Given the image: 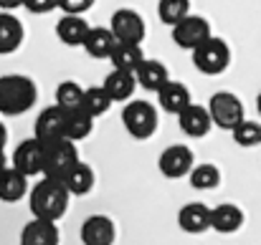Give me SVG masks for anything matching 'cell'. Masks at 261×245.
Listing matches in <instances>:
<instances>
[{"label":"cell","instance_id":"1","mask_svg":"<svg viewBox=\"0 0 261 245\" xmlns=\"http://www.w3.org/2000/svg\"><path fill=\"white\" fill-rule=\"evenodd\" d=\"M69 200H71V192L66 190V185L61 179L43 177L31 190L28 207H31V215L36 220H51V223H56V220H61L66 215Z\"/></svg>","mask_w":261,"mask_h":245},{"label":"cell","instance_id":"2","mask_svg":"<svg viewBox=\"0 0 261 245\" xmlns=\"http://www.w3.org/2000/svg\"><path fill=\"white\" fill-rule=\"evenodd\" d=\"M38 99V86L31 76L23 74H5L0 76V114L18 116L33 109Z\"/></svg>","mask_w":261,"mask_h":245},{"label":"cell","instance_id":"3","mask_svg":"<svg viewBox=\"0 0 261 245\" xmlns=\"http://www.w3.org/2000/svg\"><path fill=\"white\" fill-rule=\"evenodd\" d=\"M158 121H160L158 109L150 101L132 99L122 109V124L129 132V137H135V139H150L158 132Z\"/></svg>","mask_w":261,"mask_h":245},{"label":"cell","instance_id":"4","mask_svg":"<svg viewBox=\"0 0 261 245\" xmlns=\"http://www.w3.org/2000/svg\"><path fill=\"white\" fill-rule=\"evenodd\" d=\"M193 66L205 76H218L231 66V48L223 38L211 36L205 43H200L193 51Z\"/></svg>","mask_w":261,"mask_h":245},{"label":"cell","instance_id":"5","mask_svg":"<svg viewBox=\"0 0 261 245\" xmlns=\"http://www.w3.org/2000/svg\"><path fill=\"white\" fill-rule=\"evenodd\" d=\"M208 111H211V119H213V127L218 129H226V132H233L244 119V104L236 94L231 91H216L208 101Z\"/></svg>","mask_w":261,"mask_h":245},{"label":"cell","instance_id":"6","mask_svg":"<svg viewBox=\"0 0 261 245\" xmlns=\"http://www.w3.org/2000/svg\"><path fill=\"white\" fill-rule=\"evenodd\" d=\"M109 30L114 33L117 43H132V46H142V41L147 36L145 18L135 8H119V10H114L112 13V20H109Z\"/></svg>","mask_w":261,"mask_h":245},{"label":"cell","instance_id":"7","mask_svg":"<svg viewBox=\"0 0 261 245\" xmlns=\"http://www.w3.org/2000/svg\"><path fill=\"white\" fill-rule=\"evenodd\" d=\"M82 162L79 160V149L74 142L69 139H59L54 144H46V164H43V177L51 179H64L69 174L71 167Z\"/></svg>","mask_w":261,"mask_h":245},{"label":"cell","instance_id":"8","mask_svg":"<svg viewBox=\"0 0 261 245\" xmlns=\"http://www.w3.org/2000/svg\"><path fill=\"white\" fill-rule=\"evenodd\" d=\"M211 23L203 18V15H188L182 18L177 25H173V43L182 51H195L200 43H205L211 38Z\"/></svg>","mask_w":261,"mask_h":245},{"label":"cell","instance_id":"9","mask_svg":"<svg viewBox=\"0 0 261 245\" xmlns=\"http://www.w3.org/2000/svg\"><path fill=\"white\" fill-rule=\"evenodd\" d=\"M10 167H15L20 174L25 177H36V174H43V164H46V144H41L38 139H23L15 152H13V160Z\"/></svg>","mask_w":261,"mask_h":245},{"label":"cell","instance_id":"10","mask_svg":"<svg viewBox=\"0 0 261 245\" xmlns=\"http://www.w3.org/2000/svg\"><path fill=\"white\" fill-rule=\"evenodd\" d=\"M64 129H66V111L61 106H46L33 124V139H38L41 144H54L59 139H64Z\"/></svg>","mask_w":261,"mask_h":245},{"label":"cell","instance_id":"11","mask_svg":"<svg viewBox=\"0 0 261 245\" xmlns=\"http://www.w3.org/2000/svg\"><path fill=\"white\" fill-rule=\"evenodd\" d=\"M195 167V157H193V149L185 147V144H173L168 147L160 160H158V169L160 174H165L168 179H180L185 174H190Z\"/></svg>","mask_w":261,"mask_h":245},{"label":"cell","instance_id":"12","mask_svg":"<svg viewBox=\"0 0 261 245\" xmlns=\"http://www.w3.org/2000/svg\"><path fill=\"white\" fill-rule=\"evenodd\" d=\"M79 238L84 245H114L117 240V228L112 223V218L107 215H91L84 220Z\"/></svg>","mask_w":261,"mask_h":245},{"label":"cell","instance_id":"13","mask_svg":"<svg viewBox=\"0 0 261 245\" xmlns=\"http://www.w3.org/2000/svg\"><path fill=\"white\" fill-rule=\"evenodd\" d=\"M244 210L233 202H223L211 207V230L221 233V235H233L244 228Z\"/></svg>","mask_w":261,"mask_h":245},{"label":"cell","instance_id":"14","mask_svg":"<svg viewBox=\"0 0 261 245\" xmlns=\"http://www.w3.org/2000/svg\"><path fill=\"white\" fill-rule=\"evenodd\" d=\"M177 124H180V132L188 134V137H205L211 129H213V119H211V111L200 104H190L185 111L177 114Z\"/></svg>","mask_w":261,"mask_h":245},{"label":"cell","instance_id":"15","mask_svg":"<svg viewBox=\"0 0 261 245\" xmlns=\"http://www.w3.org/2000/svg\"><path fill=\"white\" fill-rule=\"evenodd\" d=\"M61 243V233L59 225L51 220H31L23 225L20 230V245H59Z\"/></svg>","mask_w":261,"mask_h":245},{"label":"cell","instance_id":"16","mask_svg":"<svg viewBox=\"0 0 261 245\" xmlns=\"http://www.w3.org/2000/svg\"><path fill=\"white\" fill-rule=\"evenodd\" d=\"M177 225H180L182 233H190V235L211 230V207L203 205V202H190V205L180 207Z\"/></svg>","mask_w":261,"mask_h":245},{"label":"cell","instance_id":"17","mask_svg":"<svg viewBox=\"0 0 261 245\" xmlns=\"http://www.w3.org/2000/svg\"><path fill=\"white\" fill-rule=\"evenodd\" d=\"M89 30H91V25L87 23L84 15H64V18H59V23H56V38H59L64 46H71V48L84 46Z\"/></svg>","mask_w":261,"mask_h":245},{"label":"cell","instance_id":"18","mask_svg":"<svg viewBox=\"0 0 261 245\" xmlns=\"http://www.w3.org/2000/svg\"><path fill=\"white\" fill-rule=\"evenodd\" d=\"M25 30L23 23L13 15V13H3L0 10V56H10L23 46Z\"/></svg>","mask_w":261,"mask_h":245},{"label":"cell","instance_id":"19","mask_svg":"<svg viewBox=\"0 0 261 245\" xmlns=\"http://www.w3.org/2000/svg\"><path fill=\"white\" fill-rule=\"evenodd\" d=\"M135 79H137V86H140V88L158 94L165 83L170 81V74H168V66H165L163 61L145 58V61H142V66L135 71Z\"/></svg>","mask_w":261,"mask_h":245},{"label":"cell","instance_id":"20","mask_svg":"<svg viewBox=\"0 0 261 245\" xmlns=\"http://www.w3.org/2000/svg\"><path fill=\"white\" fill-rule=\"evenodd\" d=\"M158 104L160 109H165L168 114H180L185 111L193 101H190V88L180 81H168L160 91H158Z\"/></svg>","mask_w":261,"mask_h":245},{"label":"cell","instance_id":"21","mask_svg":"<svg viewBox=\"0 0 261 245\" xmlns=\"http://www.w3.org/2000/svg\"><path fill=\"white\" fill-rule=\"evenodd\" d=\"M101 86H104V91L109 94L112 101H129L132 94H135V88H137V79H135V74L112 69Z\"/></svg>","mask_w":261,"mask_h":245},{"label":"cell","instance_id":"22","mask_svg":"<svg viewBox=\"0 0 261 245\" xmlns=\"http://www.w3.org/2000/svg\"><path fill=\"white\" fill-rule=\"evenodd\" d=\"M28 192V177L20 174L15 167H5L0 172V200L3 202H18Z\"/></svg>","mask_w":261,"mask_h":245},{"label":"cell","instance_id":"23","mask_svg":"<svg viewBox=\"0 0 261 245\" xmlns=\"http://www.w3.org/2000/svg\"><path fill=\"white\" fill-rule=\"evenodd\" d=\"M117 48V38L109 28H91L84 41V51H87L91 58H109Z\"/></svg>","mask_w":261,"mask_h":245},{"label":"cell","instance_id":"24","mask_svg":"<svg viewBox=\"0 0 261 245\" xmlns=\"http://www.w3.org/2000/svg\"><path fill=\"white\" fill-rule=\"evenodd\" d=\"M112 61V69L117 71H127V74H135L142 61H145V53H142V46H132V43H117L114 53L109 56Z\"/></svg>","mask_w":261,"mask_h":245},{"label":"cell","instance_id":"25","mask_svg":"<svg viewBox=\"0 0 261 245\" xmlns=\"http://www.w3.org/2000/svg\"><path fill=\"white\" fill-rule=\"evenodd\" d=\"M94 132V116H89L84 109L76 111H66V129H64V139L79 144L84 142L89 134Z\"/></svg>","mask_w":261,"mask_h":245},{"label":"cell","instance_id":"26","mask_svg":"<svg viewBox=\"0 0 261 245\" xmlns=\"http://www.w3.org/2000/svg\"><path fill=\"white\" fill-rule=\"evenodd\" d=\"M61 182L66 185V190H69L71 195L82 197V195H89V192L94 190L96 177H94V169H91L87 162H79L76 167H71V169H69V174H66Z\"/></svg>","mask_w":261,"mask_h":245},{"label":"cell","instance_id":"27","mask_svg":"<svg viewBox=\"0 0 261 245\" xmlns=\"http://www.w3.org/2000/svg\"><path fill=\"white\" fill-rule=\"evenodd\" d=\"M188 179H190V187H193V190L208 192V190H216V187L221 185V169L211 162L195 164L193 172L188 174Z\"/></svg>","mask_w":261,"mask_h":245},{"label":"cell","instance_id":"28","mask_svg":"<svg viewBox=\"0 0 261 245\" xmlns=\"http://www.w3.org/2000/svg\"><path fill=\"white\" fill-rule=\"evenodd\" d=\"M112 99H109V94L104 91V86H89L84 88V104H82V109L87 111L89 116H101V114H107L109 109H112Z\"/></svg>","mask_w":261,"mask_h":245},{"label":"cell","instance_id":"29","mask_svg":"<svg viewBox=\"0 0 261 245\" xmlns=\"http://www.w3.org/2000/svg\"><path fill=\"white\" fill-rule=\"evenodd\" d=\"M84 104V88L76 81H61L56 86V106L64 111H76Z\"/></svg>","mask_w":261,"mask_h":245},{"label":"cell","instance_id":"30","mask_svg":"<svg viewBox=\"0 0 261 245\" xmlns=\"http://www.w3.org/2000/svg\"><path fill=\"white\" fill-rule=\"evenodd\" d=\"M188 15H190V0H158V18L165 25L173 28Z\"/></svg>","mask_w":261,"mask_h":245},{"label":"cell","instance_id":"31","mask_svg":"<svg viewBox=\"0 0 261 245\" xmlns=\"http://www.w3.org/2000/svg\"><path fill=\"white\" fill-rule=\"evenodd\" d=\"M233 142L244 149H251V147H259L261 144V124L259 121H251V119H244L233 132Z\"/></svg>","mask_w":261,"mask_h":245},{"label":"cell","instance_id":"32","mask_svg":"<svg viewBox=\"0 0 261 245\" xmlns=\"http://www.w3.org/2000/svg\"><path fill=\"white\" fill-rule=\"evenodd\" d=\"M94 8V0H59V10L64 15H84Z\"/></svg>","mask_w":261,"mask_h":245},{"label":"cell","instance_id":"33","mask_svg":"<svg viewBox=\"0 0 261 245\" xmlns=\"http://www.w3.org/2000/svg\"><path fill=\"white\" fill-rule=\"evenodd\" d=\"M23 8L33 15H46L59 8V0H23Z\"/></svg>","mask_w":261,"mask_h":245},{"label":"cell","instance_id":"34","mask_svg":"<svg viewBox=\"0 0 261 245\" xmlns=\"http://www.w3.org/2000/svg\"><path fill=\"white\" fill-rule=\"evenodd\" d=\"M20 5H23V0H0V10L3 13H10V10H15Z\"/></svg>","mask_w":261,"mask_h":245},{"label":"cell","instance_id":"35","mask_svg":"<svg viewBox=\"0 0 261 245\" xmlns=\"http://www.w3.org/2000/svg\"><path fill=\"white\" fill-rule=\"evenodd\" d=\"M5 142H8V129H5V124L0 119V152H5Z\"/></svg>","mask_w":261,"mask_h":245},{"label":"cell","instance_id":"36","mask_svg":"<svg viewBox=\"0 0 261 245\" xmlns=\"http://www.w3.org/2000/svg\"><path fill=\"white\" fill-rule=\"evenodd\" d=\"M5 167H8V164H5V152H0V172H3Z\"/></svg>","mask_w":261,"mask_h":245},{"label":"cell","instance_id":"37","mask_svg":"<svg viewBox=\"0 0 261 245\" xmlns=\"http://www.w3.org/2000/svg\"><path fill=\"white\" fill-rule=\"evenodd\" d=\"M256 109H259V116H261V91H259V96H256Z\"/></svg>","mask_w":261,"mask_h":245}]
</instances>
